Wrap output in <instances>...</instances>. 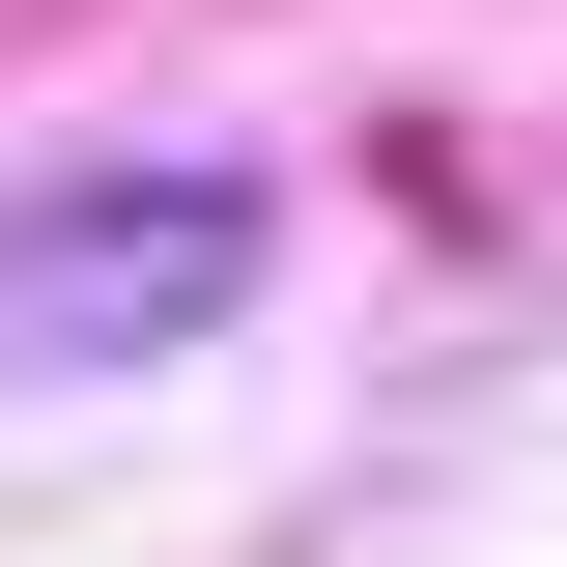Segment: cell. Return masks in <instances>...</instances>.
<instances>
[{
  "instance_id": "6da1fadb",
  "label": "cell",
  "mask_w": 567,
  "mask_h": 567,
  "mask_svg": "<svg viewBox=\"0 0 567 567\" xmlns=\"http://www.w3.org/2000/svg\"><path fill=\"white\" fill-rule=\"evenodd\" d=\"M227 312H256V171H58V199H0V398L171 369Z\"/></svg>"
}]
</instances>
